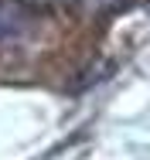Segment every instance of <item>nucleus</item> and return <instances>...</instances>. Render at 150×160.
Segmentation results:
<instances>
[{
	"label": "nucleus",
	"instance_id": "1",
	"mask_svg": "<svg viewBox=\"0 0 150 160\" xmlns=\"http://www.w3.org/2000/svg\"><path fill=\"white\" fill-rule=\"evenodd\" d=\"M21 28H24V10L17 3H10V0H0V44L17 38Z\"/></svg>",
	"mask_w": 150,
	"mask_h": 160
}]
</instances>
